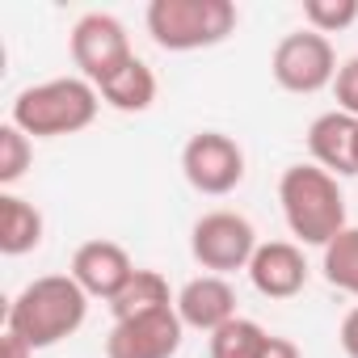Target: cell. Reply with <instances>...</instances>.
I'll return each mask as SVG.
<instances>
[{"instance_id":"obj_1","label":"cell","mask_w":358,"mask_h":358,"mask_svg":"<svg viewBox=\"0 0 358 358\" xmlns=\"http://www.w3.org/2000/svg\"><path fill=\"white\" fill-rule=\"evenodd\" d=\"M89 295L72 274L34 278L9 308V333H17L30 350H51L85 324Z\"/></svg>"},{"instance_id":"obj_2","label":"cell","mask_w":358,"mask_h":358,"mask_svg":"<svg viewBox=\"0 0 358 358\" xmlns=\"http://www.w3.org/2000/svg\"><path fill=\"white\" fill-rule=\"evenodd\" d=\"M278 203L287 215V228L303 245H329L345 232V199L337 190V177L320 164H291L278 182Z\"/></svg>"},{"instance_id":"obj_3","label":"cell","mask_w":358,"mask_h":358,"mask_svg":"<svg viewBox=\"0 0 358 358\" xmlns=\"http://www.w3.org/2000/svg\"><path fill=\"white\" fill-rule=\"evenodd\" d=\"M93 118H97V89L89 80H76V76L34 85L13 101V122L34 139L76 135Z\"/></svg>"},{"instance_id":"obj_4","label":"cell","mask_w":358,"mask_h":358,"mask_svg":"<svg viewBox=\"0 0 358 358\" xmlns=\"http://www.w3.org/2000/svg\"><path fill=\"white\" fill-rule=\"evenodd\" d=\"M232 0H152L148 5V34L164 51H203L224 43L236 30Z\"/></svg>"},{"instance_id":"obj_5","label":"cell","mask_w":358,"mask_h":358,"mask_svg":"<svg viewBox=\"0 0 358 358\" xmlns=\"http://www.w3.org/2000/svg\"><path fill=\"white\" fill-rule=\"evenodd\" d=\"M190 253L203 270L211 274H232V270H249L253 253H257V232L245 215L236 211H211L194 224L190 232Z\"/></svg>"},{"instance_id":"obj_6","label":"cell","mask_w":358,"mask_h":358,"mask_svg":"<svg viewBox=\"0 0 358 358\" xmlns=\"http://www.w3.org/2000/svg\"><path fill=\"white\" fill-rule=\"evenodd\" d=\"M182 173L199 194H232L245 182V152L224 131H199L182 148Z\"/></svg>"},{"instance_id":"obj_7","label":"cell","mask_w":358,"mask_h":358,"mask_svg":"<svg viewBox=\"0 0 358 358\" xmlns=\"http://www.w3.org/2000/svg\"><path fill=\"white\" fill-rule=\"evenodd\" d=\"M270 68H274V80L287 93H320L337 76V55H333V43L324 34L299 30V34H287L274 47Z\"/></svg>"},{"instance_id":"obj_8","label":"cell","mask_w":358,"mask_h":358,"mask_svg":"<svg viewBox=\"0 0 358 358\" xmlns=\"http://www.w3.org/2000/svg\"><path fill=\"white\" fill-rule=\"evenodd\" d=\"M72 59L85 72L89 85H106L110 76H118L135 55L127 43V30L118 17L110 13H89L72 26Z\"/></svg>"},{"instance_id":"obj_9","label":"cell","mask_w":358,"mask_h":358,"mask_svg":"<svg viewBox=\"0 0 358 358\" xmlns=\"http://www.w3.org/2000/svg\"><path fill=\"white\" fill-rule=\"evenodd\" d=\"M182 316L173 308L135 316V320H114L110 337H106V358H173L182 350Z\"/></svg>"},{"instance_id":"obj_10","label":"cell","mask_w":358,"mask_h":358,"mask_svg":"<svg viewBox=\"0 0 358 358\" xmlns=\"http://www.w3.org/2000/svg\"><path fill=\"white\" fill-rule=\"evenodd\" d=\"M131 274H135V266H131L127 249L114 241H85L72 257V278L80 282V291L93 299H106V303L131 282Z\"/></svg>"},{"instance_id":"obj_11","label":"cell","mask_w":358,"mask_h":358,"mask_svg":"<svg viewBox=\"0 0 358 358\" xmlns=\"http://www.w3.org/2000/svg\"><path fill=\"white\" fill-rule=\"evenodd\" d=\"M249 278L266 299H295L308 287V262L291 241H270L257 245L249 262Z\"/></svg>"},{"instance_id":"obj_12","label":"cell","mask_w":358,"mask_h":358,"mask_svg":"<svg viewBox=\"0 0 358 358\" xmlns=\"http://www.w3.org/2000/svg\"><path fill=\"white\" fill-rule=\"evenodd\" d=\"M308 148L312 160L333 173V177H354L358 173V118L329 110L308 127Z\"/></svg>"},{"instance_id":"obj_13","label":"cell","mask_w":358,"mask_h":358,"mask_svg":"<svg viewBox=\"0 0 358 358\" xmlns=\"http://www.w3.org/2000/svg\"><path fill=\"white\" fill-rule=\"evenodd\" d=\"M177 316H182V324H190V329L215 333L228 320H236V291L220 274L190 278L182 287V295H177Z\"/></svg>"},{"instance_id":"obj_14","label":"cell","mask_w":358,"mask_h":358,"mask_svg":"<svg viewBox=\"0 0 358 358\" xmlns=\"http://www.w3.org/2000/svg\"><path fill=\"white\" fill-rule=\"evenodd\" d=\"M43 245V215L17 194H0V253L22 257Z\"/></svg>"},{"instance_id":"obj_15","label":"cell","mask_w":358,"mask_h":358,"mask_svg":"<svg viewBox=\"0 0 358 358\" xmlns=\"http://www.w3.org/2000/svg\"><path fill=\"white\" fill-rule=\"evenodd\" d=\"M173 303L177 299L169 295V282L160 270H135L131 282L110 299V312H114V320H135V316H148V312H160Z\"/></svg>"},{"instance_id":"obj_16","label":"cell","mask_w":358,"mask_h":358,"mask_svg":"<svg viewBox=\"0 0 358 358\" xmlns=\"http://www.w3.org/2000/svg\"><path fill=\"white\" fill-rule=\"evenodd\" d=\"M101 101L122 110V114H143L152 101H156V76L143 59H131L118 76H110L106 85H97Z\"/></svg>"},{"instance_id":"obj_17","label":"cell","mask_w":358,"mask_h":358,"mask_svg":"<svg viewBox=\"0 0 358 358\" xmlns=\"http://www.w3.org/2000/svg\"><path fill=\"white\" fill-rule=\"evenodd\" d=\"M266 341H270V333L257 320L236 316V320H228L224 329L211 333V358H262Z\"/></svg>"},{"instance_id":"obj_18","label":"cell","mask_w":358,"mask_h":358,"mask_svg":"<svg viewBox=\"0 0 358 358\" xmlns=\"http://www.w3.org/2000/svg\"><path fill=\"white\" fill-rule=\"evenodd\" d=\"M320 270L337 291L358 299V228H345L341 236H333L324 245V266Z\"/></svg>"},{"instance_id":"obj_19","label":"cell","mask_w":358,"mask_h":358,"mask_svg":"<svg viewBox=\"0 0 358 358\" xmlns=\"http://www.w3.org/2000/svg\"><path fill=\"white\" fill-rule=\"evenodd\" d=\"M30 160H34L30 135L17 122H5L0 127V186H13L17 177L30 169Z\"/></svg>"},{"instance_id":"obj_20","label":"cell","mask_w":358,"mask_h":358,"mask_svg":"<svg viewBox=\"0 0 358 358\" xmlns=\"http://www.w3.org/2000/svg\"><path fill=\"white\" fill-rule=\"evenodd\" d=\"M303 22L316 34H337L358 22V0H303Z\"/></svg>"},{"instance_id":"obj_21","label":"cell","mask_w":358,"mask_h":358,"mask_svg":"<svg viewBox=\"0 0 358 358\" xmlns=\"http://www.w3.org/2000/svg\"><path fill=\"white\" fill-rule=\"evenodd\" d=\"M333 97H337V110H341V114L358 118V55L337 68V76H333Z\"/></svg>"},{"instance_id":"obj_22","label":"cell","mask_w":358,"mask_h":358,"mask_svg":"<svg viewBox=\"0 0 358 358\" xmlns=\"http://www.w3.org/2000/svg\"><path fill=\"white\" fill-rule=\"evenodd\" d=\"M341 350H345V358H358V308L345 312V320H341Z\"/></svg>"},{"instance_id":"obj_23","label":"cell","mask_w":358,"mask_h":358,"mask_svg":"<svg viewBox=\"0 0 358 358\" xmlns=\"http://www.w3.org/2000/svg\"><path fill=\"white\" fill-rule=\"evenodd\" d=\"M0 358H34V350H30L17 333L5 329V337H0Z\"/></svg>"},{"instance_id":"obj_24","label":"cell","mask_w":358,"mask_h":358,"mask_svg":"<svg viewBox=\"0 0 358 358\" xmlns=\"http://www.w3.org/2000/svg\"><path fill=\"white\" fill-rule=\"evenodd\" d=\"M262 358H299V345L287 341V337H270L266 350H262Z\"/></svg>"}]
</instances>
